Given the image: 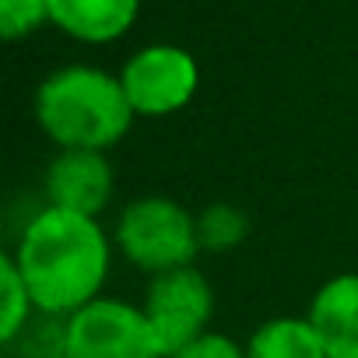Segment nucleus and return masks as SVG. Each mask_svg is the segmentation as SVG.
<instances>
[{"label":"nucleus","instance_id":"nucleus-10","mask_svg":"<svg viewBox=\"0 0 358 358\" xmlns=\"http://www.w3.org/2000/svg\"><path fill=\"white\" fill-rule=\"evenodd\" d=\"M246 358H330V355L309 316H274L250 334Z\"/></svg>","mask_w":358,"mask_h":358},{"label":"nucleus","instance_id":"nucleus-12","mask_svg":"<svg viewBox=\"0 0 358 358\" xmlns=\"http://www.w3.org/2000/svg\"><path fill=\"white\" fill-rule=\"evenodd\" d=\"M4 348L8 358H67V316L36 309L22 334Z\"/></svg>","mask_w":358,"mask_h":358},{"label":"nucleus","instance_id":"nucleus-1","mask_svg":"<svg viewBox=\"0 0 358 358\" xmlns=\"http://www.w3.org/2000/svg\"><path fill=\"white\" fill-rule=\"evenodd\" d=\"M39 313L74 316L102 299L113 267V243L99 218L43 204L18 232L11 250Z\"/></svg>","mask_w":358,"mask_h":358},{"label":"nucleus","instance_id":"nucleus-14","mask_svg":"<svg viewBox=\"0 0 358 358\" xmlns=\"http://www.w3.org/2000/svg\"><path fill=\"white\" fill-rule=\"evenodd\" d=\"M50 22V0H0V36L18 43Z\"/></svg>","mask_w":358,"mask_h":358},{"label":"nucleus","instance_id":"nucleus-6","mask_svg":"<svg viewBox=\"0 0 358 358\" xmlns=\"http://www.w3.org/2000/svg\"><path fill=\"white\" fill-rule=\"evenodd\" d=\"M141 309L165 358H172L208 334V323L215 316V288L197 267H179L148 281Z\"/></svg>","mask_w":358,"mask_h":358},{"label":"nucleus","instance_id":"nucleus-11","mask_svg":"<svg viewBox=\"0 0 358 358\" xmlns=\"http://www.w3.org/2000/svg\"><path fill=\"white\" fill-rule=\"evenodd\" d=\"M250 232H253L250 215L229 201H215L197 211V236L204 253H232L250 239Z\"/></svg>","mask_w":358,"mask_h":358},{"label":"nucleus","instance_id":"nucleus-8","mask_svg":"<svg viewBox=\"0 0 358 358\" xmlns=\"http://www.w3.org/2000/svg\"><path fill=\"white\" fill-rule=\"evenodd\" d=\"M309 323L316 327L330 358H358V274H334L327 278L313 302Z\"/></svg>","mask_w":358,"mask_h":358},{"label":"nucleus","instance_id":"nucleus-3","mask_svg":"<svg viewBox=\"0 0 358 358\" xmlns=\"http://www.w3.org/2000/svg\"><path fill=\"white\" fill-rule=\"evenodd\" d=\"M113 243L130 267L151 278L194 267L204 253L197 236V215H190L165 194H144L123 204V211L116 215Z\"/></svg>","mask_w":358,"mask_h":358},{"label":"nucleus","instance_id":"nucleus-9","mask_svg":"<svg viewBox=\"0 0 358 358\" xmlns=\"http://www.w3.org/2000/svg\"><path fill=\"white\" fill-rule=\"evenodd\" d=\"M141 0H50V22L78 43L102 46L130 32Z\"/></svg>","mask_w":358,"mask_h":358},{"label":"nucleus","instance_id":"nucleus-2","mask_svg":"<svg viewBox=\"0 0 358 358\" xmlns=\"http://www.w3.org/2000/svg\"><path fill=\"white\" fill-rule=\"evenodd\" d=\"M36 123L60 151H109L127 137L134 109L120 78L67 64L36 88Z\"/></svg>","mask_w":358,"mask_h":358},{"label":"nucleus","instance_id":"nucleus-15","mask_svg":"<svg viewBox=\"0 0 358 358\" xmlns=\"http://www.w3.org/2000/svg\"><path fill=\"white\" fill-rule=\"evenodd\" d=\"M172 358H246V344L232 341L229 334L208 330L204 337H197V341L187 344L183 351H176Z\"/></svg>","mask_w":358,"mask_h":358},{"label":"nucleus","instance_id":"nucleus-4","mask_svg":"<svg viewBox=\"0 0 358 358\" xmlns=\"http://www.w3.org/2000/svg\"><path fill=\"white\" fill-rule=\"evenodd\" d=\"M67 358H165V351L141 306L102 295L67 316Z\"/></svg>","mask_w":358,"mask_h":358},{"label":"nucleus","instance_id":"nucleus-13","mask_svg":"<svg viewBox=\"0 0 358 358\" xmlns=\"http://www.w3.org/2000/svg\"><path fill=\"white\" fill-rule=\"evenodd\" d=\"M0 285H4V306H0V344H11L22 334V327L32 320V313H36L32 292H29V285H25L11 250L0 253Z\"/></svg>","mask_w":358,"mask_h":358},{"label":"nucleus","instance_id":"nucleus-7","mask_svg":"<svg viewBox=\"0 0 358 358\" xmlns=\"http://www.w3.org/2000/svg\"><path fill=\"white\" fill-rule=\"evenodd\" d=\"M116 190V172L106 151H57L43 172V197L50 208L99 218Z\"/></svg>","mask_w":358,"mask_h":358},{"label":"nucleus","instance_id":"nucleus-16","mask_svg":"<svg viewBox=\"0 0 358 358\" xmlns=\"http://www.w3.org/2000/svg\"><path fill=\"white\" fill-rule=\"evenodd\" d=\"M4 358H8V355H4Z\"/></svg>","mask_w":358,"mask_h":358},{"label":"nucleus","instance_id":"nucleus-5","mask_svg":"<svg viewBox=\"0 0 358 358\" xmlns=\"http://www.w3.org/2000/svg\"><path fill=\"white\" fill-rule=\"evenodd\" d=\"M120 85L127 92L134 116L158 120V116H172L190 106L201 85V67L190 50L155 43V46L137 50L123 64Z\"/></svg>","mask_w":358,"mask_h":358}]
</instances>
